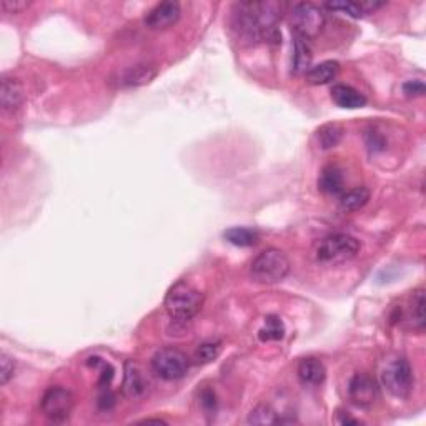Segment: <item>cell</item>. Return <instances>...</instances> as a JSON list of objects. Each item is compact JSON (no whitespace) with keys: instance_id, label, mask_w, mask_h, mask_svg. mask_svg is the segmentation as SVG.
<instances>
[{"instance_id":"f1b7e54d","label":"cell","mask_w":426,"mask_h":426,"mask_svg":"<svg viewBox=\"0 0 426 426\" xmlns=\"http://www.w3.org/2000/svg\"><path fill=\"white\" fill-rule=\"evenodd\" d=\"M403 92L408 97H420L425 94V83L421 80H410L403 85Z\"/></svg>"},{"instance_id":"484cf974","label":"cell","mask_w":426,"mask_h":426,"mask_svg":"<svg viewBox=\"0 0 426 426\" xmlns=\"http://www.w3.org/2000/svg\"><path fill=\"white\" fill-rule=\"evenodd\" d=\"M326 7L330 11H336L345 14V16H350L353 18H360L363 17L365 14L361 11L360 2H351V0H340V2H328Z\"/></svg>"},{"instance_id":"8992f818","label":"cell","mask_w":426,"mask_h":426,"mask_svg":"<svg viewBox=\"0 0 426 426\" xmlns=\"http://www.w3.org/2000/svg\"><path fill=\"white\" fill-rule=\"evenodd\" d=\"M380 378L381 385L396 398H406L411 393L415 383L410 361L403 356H396L395 360H390L385 365V368L381 370Z\"/></svg>"},{"instance_id":"9c48e42d","label":"cell","mask_w":426,"mask_h":426,"mask_svg":"<svg viewBox=\"0 0 426 426\" xmlns=\"http://www.w3.org/2000/svg\"><path fill=\"white\" fill-rule=\"evenodd\" d=\"M348 396L351 403L360 408H370L380 398L378 383L366 373H356L348 383Z\"/></svg>"},{"instance_id":"d6986e66","label":"cell","mask_w":426,"mask_h":426,"mask_svg":"<svg viewBox=\"0 0 426 426\" xmlns=\"http://www.w3.org/2000/svg\"><path fill=\"white\" fill-rule=\"evenodd\" d=\"M311 47L307 38L293 37V72L302 73L311 67Z\"/></svg>"},{"instance_id":"1f68e13d","label":"cell","mask_w":426,"mask_h":426,"mask_svg":"<svg viewBox=\"0 0 426 426\" xmlns=\"http://www.w3.org/2000/svg\"><path fill=\"white\" fill-rule=\"evenodd\" d=\"M336 423L338 425H358L360 420L351 418V416L346 413V411H338L336 413Z\"/></svg>"},{"instance_id":"9a60e30c","label":"cell","mask_w":426,"mask_h":426,"mask_svg":"<svg viewBox=\"0 0 426 426\" xmlns=\"http://www.w3.org/2000/svg\"><path fill=\"white\" fill-rule=\"evenodd\" d=\"M298 380L307 386H318L326 378V368L318 358H303L297 370Z\"/></svg>"},{"instance_id":"ffe728a7","label":"cell","mask_w":426,"mask_h":426,"mask_svg":"<svg viewBox=\"0 0 426 426\" xmlns=\"http://www.w3.org/2000/svg\"><path fill=\"white\" fill-rule=\"evenodd\" d=\"M370 200V190L366 187H356L348 190L346 193L340 195V205L346 212H356V210L363 208Z\"/></svg>"},{"instance_id":"f546056e","label":"cell","mask_w":426,"mask_h":426,"mask_svg":"<svg viewBox=\"0 0 426 426\" xmlns=\"http://www.w3.org/2000/svg\"><path fill=\"white\" fill-rule=\"evenodd\" d=\"M200 403H202L203 410L208 411V413H213L217 410V400H215V393L210 390H203L202 395H200Z\"/></svg>"},{"instance_id":"ba28073f","label":"cell","mask_w":426,"mask_h":426,"mask_svg":"<svg viewBox=\"0 0 426 426\" xmlns=\"http://www.w3.org/2000/svg\"><path fill=\"white\" fill-rule=\"evenodd\" d=\"M43 416L52 423H65L73 410V395L63 386H50L41 400Z\"/></svg>"},{"instance_id":"836d02e7","label":"cell","mask_w":426,"mask_h":426,"mask_svg":"<svg viewBox=\"0 0 426 426\" xmlns=\"http://www.w3.org/2000/svg\"><path fill=\"white\" fill-rule=\"evenodd\" d=\"M144 423H165L164 420H154V418H150V420H145Z\"/></svg>"},{"instance_id":"44dd1931","label":"cell","mask_w":426,"mask_h":426,"mask_svg":"<svg viewBox=\"0 0 426 426\" xmlns=\"http://www.w3.org/2000/svg\"><path fill=\"white\" fill-rule=\"evenodd\" d=\"M223 237L227 238L228 243L235 245V247H252L258 242V232L257 230L247 228V227H233L227 230L223 233Z\"/></svg>"},{"instance_id":"5b68a950","label":"cell","mask_w":426,"mask_h":426,"mask_svg":"<svg viewBox=\"0 0 426 426\" xmlns=\"http://www.w3.org/2000/svg\"><path fill=\"white\" fill-rule=\"evenodd\" d=\"M288 23L295 36L302 38H315L325 27L323 9L311 2H298L288 14Z\"/></svg>"},{"instance_id":"7402d4cb","label":"cell","mask_w":426,"mask_h":426,"mask_svg":"<svg viewBox=\"0 0 426 426\" xmlns=\"http://www.w3.org/2000/svg\"><path fill=\"white\" fill-rule=\"evenodd\" d=\"M285 336V325H283L282 318L275 315H268L265 318V323L258 331V338L262 341H278Z\"/></svg>"},{"instance_id":"30bf717a","label":"cell","mask_w":426,"mask_h":426,"mask_svg":"<svg viewBox=\"0 0 426 426\" xmlns=\"http://www.w3.org/2000/svg\"><path fill=\"white\" fill-rule=\"evenodd\" d=\"M122 391L129 400H142L149 391V381L144 376L140 365L135 361H127L125 363Z\"/></svg>"},{"instance_id":"7a4b0ae2","label":"cell","mask_w":426,"mask_h":426,"mask_svg":"<svg viewBox=\"0 0 426 426\" xmlns=\"http://www.w3.org/2000/svg\"><path fill=\"white\" fill-rule=\"evenodd\" d=\"M165 310L175 321H188L202 310L203 295L187 280L170 287L165 295Z\"/></svg>"},{"instance_id":"83f0119b","label":"cell","mask_w":426,"mask_h":426,"mask_svg":"<svg viewBox=\"0 0 426 426\" xmlns=\"http://www.w3.org/2000/svg\"><path fill=\"white\" fill-rule=\"evenodd\" d=\"M31 7V2L27 0H2L0 9L4 14H21Z\"/></svg>"},{"instance_id":"d4e9b609","label":"cell","mask_w":426,"mask_h":426,"mask_svg":"<svg viewBox=\"0 0 426 426\" xmlns=\"http://www.w3.org/2000/svg\"><path fill=\"white\" fill-rule=\"evenodd\" d=\"M220 351H222V341L220 340H207L202 345H198L197 351H195V358L200 363H210V361L217 360Z\"/></svg>"},{"instance_id":"4316f807","label":"cell","mask_w":426,"mask_h":426,"mask_svg":"<svg viewBox=\"0 0 426 426\" xmlns=\"http://www.w3.org/2000/svg\"><path fill=\"white\" fill-rule=\"evenodd\" d=\"M14 373H16V360L2 351L0 353V383L7 385L14 378Z\"/></svg>"},{"instance_id":"6da1fadb","label":"cell","mask_w":426,"mask_h":426,"mask_svg":"<svg viewBox=\"0 0 426 426\" xmlns=\"http://www.w3.org/2000/svg\"><path fill=\"white\" fill-rule=\"evenodd\" d=\"M280 6L277 2H242L235 6L232 28L242 43L282 42L278 28Z\"/></svg>"},{"instance_id":"d6a6232c","label":"cell","mask_w":426,"mask_h":426,"mask_svg":"<svg viewBox=\"0 0 426 426\" xmlns=\"http://www.w3.org/2000/svg\"><path fill=\"white\" fill-rule=\"evenodd\" d=\"M368 139H371V144H368L371 149H383V139H381V137L378 135V134H373V132H371V134L368 135Z\"/></svg>"},{"instance_id":"4fadbf2b","label":"cell","mask_w":426,"mask_h":426,"mask_svg":"<svg viewBox=\"0 0 426 426\" xmlns=\"http://www.w3.org/2000/svg\"><path fill=\"white\" fill-rule=\"evenodd\" d=\"M0 102L6 112H17L23 104L22 83L16 77H2V89H0Z\"/></svg>"},{"instance_id":"cb8c5ba5","label":"cell","mask_w":426,"mask_h":426,"mask_svg":"<svg viewBox=\"0 0 426 426\" xmlns=\"http://www.w3.org/2000/svg\"><path fill=\"white\" fill-rule=\"evenodd\" d=\"M247 421L250 425H277L278 418L272 406L258 405L257 408L250 411Z\"/></svg>"},{"instance_id":"7c38bea8","label":"cell","mask_w":426,"mask_h":426,"mask_svg":"<svg viewBox=\"0 0 426 426\" xmlns=\"http://www.w3.org/2000/svg\"><path fill=\"white\" fill-rule=\"evenodd\" d=\"M159 73V68L154 63H137L125 68L119 75V85L124 89H132V87H142L150 83Z\"/></svg>"},{"instance_id":"2e32d148","label":"cell","mask_w":426,"mask_h":426,"mask_svg":"<svg viewBox=\"0 0 426 426\" xmlns=\"http://www.w3.org/2000/svg\"><path fill=\"white\" fill-rule=\"evenodd\" d=\"M405 313V320L410 321V325L415 330H423L425 328V290L411 292L408 305L405 310H400Z\"/></svg>"},{"instance_id":"ac0fdd59","label":"cell","mask_w":426,"mask_h":426,"mask_svg":"<svg viewBox=\"0 0 426 426\" xmlns=\"http://www.w3.org/2000/svg\"><path fill=\"white\" fill-rule=\"evenodd\" d=\"M318 188L326 195H341L344 193V174L335 165H328L321 170L318 179Z\"/></svg>"},{"instance_id":"8fae6325","label":"cell","mask_w":426,"mask_h":426,"mask_svg":"<svg viewBox=\"0 0 426 426\" xmlns=\"http://www.w3.org/2000/svg\"><path fill=\"white\" fill-rule=\"evenodd\" d=\"M180 14L182 11L177 2H161L147 14L144 22L151 31H161V28H169L177 23Z\"/></svg>"},{"instance_id":"277c9868","label":"cell","mask_w":426,"mask_h":426,"mask_svg":"<svg viewBox=\"0 0 426 426\" xmlns=\"http://www.w3.org/2000/svg\"><path fill=\"white\" fill-rule=\"evenodd\" d=\"M360 252V242L348 233H333L321 238L316 243L315 257L321 263H338L350 262Z\"/></svg>"},{"instance_id":"3957f363","label":"cell","mask_w":426,"mask_h":426,"mask_svg":"<svg viewBox=\"0 0 426 426\" xmlns=\"http://www.w3.org/2000/svg\"><path fill=\"white\" fill-rule=\"evenodd\" d=\"M290 260L285 252L278 248H267L255 257L250 267V275L257 283L273 285L285 280L290 273Z\"/></svg>"},{"instance_id":"4dcf8cb0","label":"cell","mask_w":426,"mask_h":426,"mask_svg":"<svg viewBox=\"0 0 426 426\" xmlns=\"http://www.w3.org/2000/svg\"><path fill=\"white\" fill-rule=\"evenodd\" d=\"M97 405H99V408L104 410V411L112 410V408H114V405H115V395L112 393L109 388L104 390L100 393L99 400H97Z\"/></svg>"},{"instance_id":"603a6c76","label":"cell","mask_w":426,"mask_h":426,"mask_svg":"<svg viewBox=\"0 0 426 426\" xmlns=\"http://www.w3.org/2000/svg\"><path fill=\"white\" fill-rule=\"evenodd\" d=\"M341 137H344V129H341L338 124H328L323 125L320 130H318V144L323 150L333 149L340 144Z\"/></svg>"},{"instance_id":"52a82bcc","label":"cell","mask_w":426,"mask_h":426,"mask_svg":"<svg viewBox=\"0 0 426 426\" xmlns=\"http://www.w3.org/2000/svg\"><path fill=\"white\" fill-rule=\"evenodd\" d=\"M190 360L188 356L177 348H161L151 356V370L161 380L175 381L182 380L188 373Z\"/></svg>"},{"instance_id":"5bb4252c","label":"cell","mask_w":426,"mask_h":426,"mask_svg":"<svg viewBox=\"0 0 426 426\" xmlns=\"http://www.w3.org/2000/svg\"><path fill=\"white\" fill-rule=\"evenodd\" d=\"M331 100L341 109H361L366 105V97L353 87L345 83H336L331 89Z\"/></svg>"},{"instance_id":"e0dca14e","label":"cell","mask_w":426,"mask_h":426,"mask_svg":"<svg viewBox=\"0 0 426 426\" xmlns=\"http://www.w3.org/2000/svg\"><path fill=\"white\" fill-rule=\"evenodd\" d=\"M338 72H340V63L335 60H325L308 68L305 77L307 82L311 85H326V83L335 80Z\"/></svg>"}]
</instances>
